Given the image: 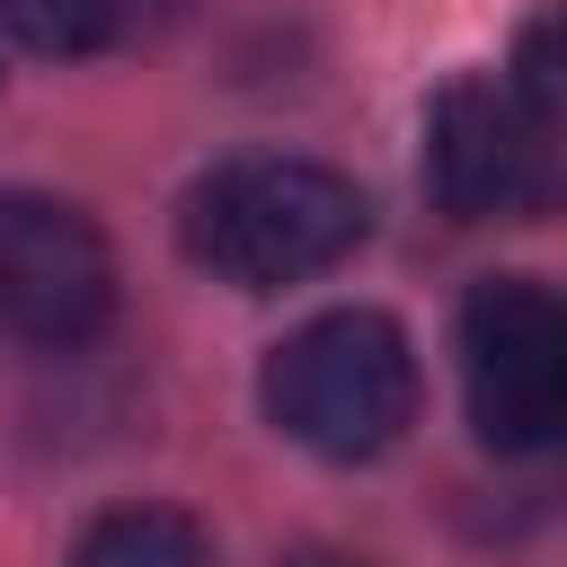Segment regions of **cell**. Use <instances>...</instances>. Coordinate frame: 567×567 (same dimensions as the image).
Listing matches in <instances>:
<instances>
[{
	"label": "cell",
	"instance_id": "obj_1",
	"mask_svg": "<svg viewBox=\"0 0 567 567\" xmlns=\"http://www.w3.org/2000/svg\"><path fill=\"white\" fill-rule=\"evenodd\" d=\"M177 239L213 284L284 292V284L328 275L337 257H354L363 195H354V177H337L319 159H221L213 177L186 186Z\"/></svg>",
	"mask_w": 567,
	"mask_h": 567
},
{
	"label": "cell",
	"instance_id": "obj_2",
	"mask_svg": "<svg viewBox=\"0 0 567 567\" xmlns=\"http://www.w3.org/2000/svg\"><path fill=\"white\" fill-rule=\"evenodd\" d=\"M266 416L319 461H372L416 425V354L381 310H319L266 354Z\"/></svg>",
	"mask_w": 567,
	"mask_h": 567
},
{
	"label": "cell",
	"instance_id": "obj_3",
	"mask_svg": "<svg viewBox=\"0 0 567 567\" xmlns=\"http://www.w3.org/2000/svg\"><path fill=\"white\" fill-rule=\"evenodd\" d=\"M461 381L487 452H540L567 425V310L532 275H487L461 301Z\"/></svg>",
	"mask_w": 567,
	"mask_h": 567
},
{
	"label": "cell",
	"instance_id": "obj_4",
	"mask_svg": "<svg viewBox=\"0 0 567 567\" xmlns=\"http://www.w3.org/2000/svg\"><path fill=\"white\" fill-rule=\"evenodd\" d=\"M115 319V248L62 195H0V328L27 346H80Z\"/></svg>",
	"mask_w": 567,
	"mask_h": 567
},
{
	"label": "cell",
	"instance_id": "obj_5",
	"mask_svg": "<svg viewBox=\"0 0 567 567\" xmlns=\"http://www.w3.org/2000/svg\"><path fill=\"white\" fill-rule=\"evenodd\" d=\"M540 151L549 124L487 71H461L425 106V177L452 221H505L540 204Z\"/></svg>",
	"mask_w": 567,
	"mask_h": 567
},
{
	"label": "cell",
	"instance_id": "obj_6",
	"mask_svg": "<svg viewBox=\"0 0 567 567\" xmlns=\"http://www.w3.org/2000/svg\"><path fill=\"white\" fill-rule=\"evenodd\" d=\"M71 567H213V532L177 505H115L80 532Z\"/></svg>",
	"mask_w": 567,
	"mask_h": 567
},
{
	"label": "cell",
	"instance_id": "obj_7",
	"mask_svg": "<svg viewBox=\"0 0 567 567\" xmlns=\"http://www.w3.org/2000/svg\"><path fill=\"white\" fill-rule=\"evenodd\" d=\"M124 0H0V35L27 53H97Z\"/></svg>",
	"mask_w": 567,
	"mask_h": 567
},
{
	"label": "cell",
	"instance_id": "obj_8",
	"mask_svg": "<svg viewBox=\"0 0 567 567\" xmlns=\"http://www.w3.org/2000/svg\"><path fill=\"white\" fill-rule=\"evenodd\" d=\"M292 567H372V558H346V549H301Z\"/></svg>",
	"mask_w": 567,
	"mask_h": 567
}]
</instances>
